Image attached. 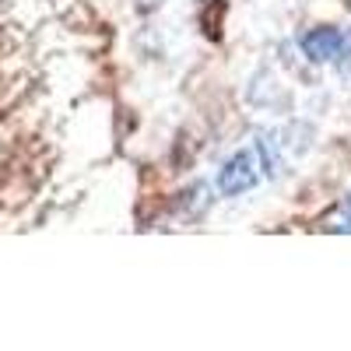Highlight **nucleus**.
I'll list each match as a JSON object with an SVG mask.
<instances>
[{
  "mask_svg": "<svg viewBox=\"0 0 351 351\" xmlns=\"http://www.w3.org/2000/svg\"><path fill=\"white\" fill-rule=\"evenodd\" d=\"M253 186H256V158H253V152H236L218 172V193L243 197Z\"/></svg>",
  "mask_w": 351,
  "mask_h": 351,
  "instance_id": "1",
  "label": "nucleus"
},
{
  "mask_svg": "<svg viewBox=\"0 0 351 351\" xmlns=\"http://www.w3.org/2000/svg\"><path fill=\"white\" fill-rule=\"evenodd\" d=\"M302 53L309 56L313 64H327V60H337L344 53V36L337 32L334 25H319V28H309L302 36Z\"/></svg>",
  "mask_w": 351,
  "mask_h": 351,
  "instance_id": "2",
  "label": "nucleus"
},
{
  "mask_svg": "<svg viewBox=\"0 0 351 351\" xmlns=\"http://www.w3.org/2000/svg\"><path fill=\"white\" fill-rule=\"evenodd\" d=\"M208 204H211V186L208 183H193L190 190H183L180 197H176V215L193 221V218H200L204 211H208Z\"/></svg>",
  "mask_w": 351,
  "mask_h": 351,
  "instance_id": "3",
  "label": "nucleus"
},
{
  "mask_svg": "<svg viewBox=\"0 0 351 351\" xmlns=\"http://www.w3.org/2000/svg\"><path fill=\"white\" fill-rule=\"evenodd\" d=\"M256 152H260V158H263V172H267V176H281L285 162H281V152H278V137H274V134H260Z\"/></svg>",
  "mask_w": 351,
  "mask_h": 351,
  "instance_id": "4",
  "label": "nucleus"
},
{
  "mask_svg": "<svg viewBox=\"0 0 351 351\" xmlns=\"http://www.w3.org/2000/svg\"><path fill=\"white\" fill-rule=\"evenodd\" d=\"M344 215H348V218H344V225H337V228H344V232H351V197L344 200Z\"/></svg>",
  "mask_w": 351,
  "mask_h": 351,
  "instance_id": "5",
  "label": "nucleus"
}]
</instances>
